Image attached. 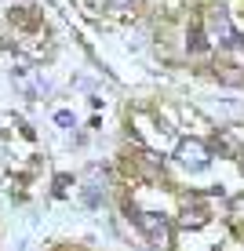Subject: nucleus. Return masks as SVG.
Listing matches in <instances>:
<instances>
[{"label":"nucleus","mask_w":244,"mask_h":251,"mask_svg":"<svg viewBox=\"0 0 244 251\" xmlns=\"http://www.w3.org/2000/svg\"><path fill=\"white\" fill-rule=\"evenodd\" d=\"M212 33H215V40H219L222 48H233V44H237V40H241L237 33H233L230 19H226L222 11H215V15H212Z\"/></svg>","instance_id":"nucleus-1"},{"label":"nucleus","mask_w":244,"mask_h":251,"mask_svg":"<svg viewBox=\"0 0 244 251\" xmlns=\"http://www.w3.org/2000/svg\"><path fill=\"white\" fill-rule=\"evenodd\" d=\"M179 160L186 164V168H193V171H200V168H208V150L200 142H186L179 150Z\"/></svg>","instance_id":"nucleus-2"},{"label":"nucleus","mask_w":244,"mask_h":251,"mask_svg":"<svg viewBox=\"0 0 244 251\" xmlns=\"http://www.w3.org/2000/svg\"><path fill=\"white\" fill-rule=\"evenodd\" d=\"M109 4H117V7H120V4H128V0H109Z\"/></svg>","instance_id":"nucleus-3"}]
</instances>
